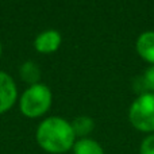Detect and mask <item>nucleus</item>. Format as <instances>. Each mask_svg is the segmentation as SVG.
Wrapping results in <instances>:
<instances>
[{"label": "nucleus", "instance_id": "1", "mask_svg": "<svg viewBox=\"0 0 154 154\" xmlns=\"http://www.w3.org/2000/svg\"><path fill=\"white\" fill-rule=\"evenodd\" d=\"M41 149L50 154H64L73 149L76 134L70 122L60 116H50L39 123L35 133Z\"/></svg>", "mask_w": 154, "mask_h": 154}, {"label": "nucleus", "instance_id": "2", "mask_svg": "<svg viewBox=\"0 0 154 154\" xmlns=\"http://www.w3.org/2000/svg\"><path fill=\"white\" fill-rule=\"evenodd\" d=\"M53 103V93L45 84L30 85L19 99V109L26 118H41L50 109Z\"/></svg>", "mask_w": 154, "mask_h": 154}, {"label": "nucleus", "instance_id": "3", "mask_svg": "<svg viewBox=\"0 0 154 154\" xmlns=\"http://www.w3.org/2000/svg\"><path fill=\"white\" fill-rule=\"evenodd\" d=\"M128 120L138 131L154 134V92L141 93L128 109Z\"/></svg>", "mask_w": 154, "mask_h": 154}, {"label": "nucleus", "instance_id": "4", "mask_svg": "<svg viewBox=\"0 0 154 154\" xmlns=\"http://www.w3.org/2000/svg\"><path fill=\"white\" fill-rule=\"evenodd\" d=\"M18 99V88L8 73L0 70V114L10 111Z\"/></svg>", "mask_w": 154, "mask_h": 154}, {"label": "nucleus", "instance_id": "5", "mask_svg": "<svg viewBox=\"0 0 154 154\" xmlns=\"http://www.w3.org/2000/svg\"><path fill=\"white\" fill-rule=\"evenodd\" d=\"M62 37L57 30H46L37 35L34 41V48L41 54H51L61 46Z\"/></svg>", "mask_w": 154, "mask_h": 154}, {"label": "nucleus", "instance_id": "6", "mask_svg": "<svg viewBox=\"0 0 154 154\" xmlns=\"http://www.w3.org/2000/svg\"><path fill=\"white\" fill-rule=\"evenodd\" d=\"M135 49L142 60L154 65V31L142 32L137 39Z\"/></svg>", "mask_w": 154, "mask_h": 154}, {"label": "nucleus", "instance_id": "7", "mask_svg": "<svg viewBox=\"0 0 154 154\" xmlns=\"http://www.w3.org/2000/svg\"><path fill=\"white\" fill-rule=\"evenodd\" d=\"M19 73H20V79L23 80L26 84L34 85L39 84L41 80V68L35 64L34 61H26L20 65L19 68Z\"/></svg>", "mask_w": 154, "mask_h": 154}, {"label": "nucleus", "instance_id": "8", "mask_svg": "<svg viewBox=\"0 0 154 154\" xmlns=\"http://www.w3.org/2000/svg\"><path fill=\"white\" fill-rule=\"evenodd\" d=\"M72 150L73 154H104L101 145L91 138H81L76 141Z\"/></svg>", "mask_w": 154, "mask_h": 154}, {"label": "nucleus", "instance_id": "9", "mask_svg": "<svg viewBox=\"0 0 154 154\" xmlns=\"http://www.w3.org/2000/svg\"><path fill=\"white\" fill-rule=\"evenodd\" d=\"M70 125H72V128L76 134V138L80 137V139L88 138V135H89L93 131V128H95V122H93V119L89 116H85V115L77 116L73 122H70Z\"/></svg>", "mask_w": 154, "mask_h": 154}, {"label": "nucleus", "instance_id": "10", "mask_svg": "<svg viewBox=\"0 0 154 154\" xmlns=\"http://www.w3.org/2000/svg\"><path fill=\"white\" fill-rule=\"evenodd\" d=\"M142 81V89L143 92H154V65H150V68H147L146 72L143 73V76L141 77ZM141 95V93H139Z\"/></svg>", "mask_w": 154, "mask_h": 154}, {"label": "nucleus", "instance_id": "11", "mask_svg": "<svg viewBox=\"0 0 154 154\" xmlns=\"http://www.w3.org/2000/svg\"><path fill=\"white\" fill-rule=\"evenodd\" d=\"M139 154H154V134H149L142 141L139 147Z\"/></svg>", "mask_w": 154, "mask_h": 154}, {"label": "nucleus", "instance_id": "12", "mask_svg": "<svg viewBox=\"0 0 154 154\" xmlns=\"http://www.w3.org/2000/svg\"><path fill=\"white\" fill-rule=\"evenodd\" d=\"M0 56H2V43H0Z\"/></svg>", "mask_w": 154, "mask_h": 154}]
</instances>
